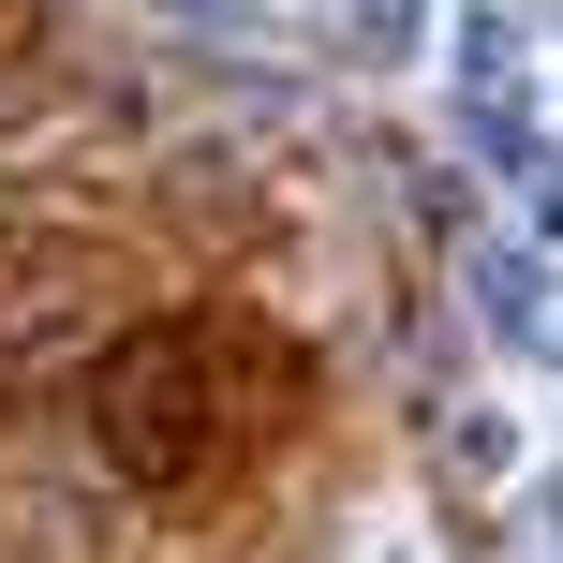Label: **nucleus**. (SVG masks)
Returning <instances> with one entry per match:
<instances>
[{
    "instance_id": "nucleus-1",
    "label": "nucleus",
    "mask_w": 563,
    "mask_h": 563,
    "mask_svg": "<svg viewBox=\"0 0 563 563\" xmlns=\"http://www.w3.org/2000/svg\"><path fill=\"white\" fill-rule=\"evenodd\" d=\"M208 430H223V327H194V311L119 327L104 371H89V445H104V475L178 489L208 460Z\"/></svg>"
},
{
    "instance_id": "nucleus-2",
    "label": "nucleus",
    "mask_w": 563,
    "mask_h": 563,
    "mask_svg": "<svg viewBox=\"0 0 563 563\" xmlns=\"http://www.w3.org/2000/svg\"><path fill=\"white\" fill-rule=\"evenodd\" d=\"M104 311V282H89L75 238H30V253H0V400H15V371H45L59 341Z\"/></svg>"
}]
</instances>
